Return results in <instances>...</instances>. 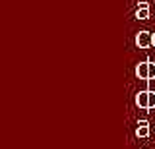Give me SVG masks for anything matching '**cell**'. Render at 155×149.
<instances>
[{"label": "cell", "mask_w": 155, "mask_h": 149, "mask_svg": "<svg viewBox=\"0 0 155 149\" xmlns=\"http://www.w3.org/2000/svg\"><path fill=\"white\" fill-rule=\"evenodd\" d=\"M151 45H153V33L151 31L143 29L136 35V47H138V49H149Z\"/></svg>", "instance_id": "obj_1"}, {"label": "cell", "mask_w": 155, "mask_h": 149, "mask_svg": "<svg viewBox=\"0 0 155 149\" xmlns=\"http://www.w3.org/2000/svg\"><path fill=\"white\" fill-rule=\"evenodd\" d=\"M149 93H151V89H143V91L136 93V105H138V109L149 110Z\"/></svg>", "instance_id": "obj_2"}, {"label": "cell", "mask_w": 155, "mask_h": 149, "mask_svg": "<svg viewBox=\"0 0 155 149\" xmlns=\"http://www.w3.org/2000/svg\"><path fill=\"white\" fill-rule=\"evenodd\" d=\"M136 78H138V79H145V81L149 79V58L143 60V62H140V64L136 66Z\"/></svg>", "instance_id": "obj_3"}, {"label": "cell", "mask_w": 155, "mask_h": 149, "mask_svg": "<svg viewBox=\"0 0 155 149\" xmlns=\"http://www.w3.org/2000/svg\"><path fill=\"white\" fill-rule=\"evenodd\" d=\"M151 130H149V122L147 120H140L138 128H136V138H149Z\"/></svg>", "instance_id": "obj_4"}, {"label": "cell", "mask_w": 155, "mask_h": 149, "mask_svg": "<svg viewBox=\"0 0 155 149\" xmlns=\"http://www.w3.org/2000/svg\"><path fill=\"white\" fill-rule=\"evenodd\" d=\"M151 10H149V2H140L136 8V20H147Z\"/></svg>", "instance_id": "obj_5"}, {"label": "cell", "mask_w": 155, "mask_h": 149, "mask_svg": "<svg viewBox=\"0 0 155 149\" xmlns=\"http://www.w3.org/2000/svg\"><path fill=\"white\" fill-rule=\"evenodd\" d=\"M149 79H155V62L149 60Z\"/></svg>", "instance_id": "obj_6"}, {"label": "cell", "mask_w": 155, "mask_h": 149, "mask_svg": "<svg viewBox=\"0 0 155 149\" xmlns=\"http://www.w3.org/2000/svg\"><path fill=\"white\" fill-rule=\"evenodd\" d=\"M151 47H155V33H153V45Z\"/></svg>", "instance_id": "obj_7"}]
</instances>
